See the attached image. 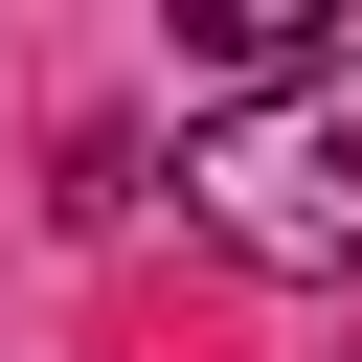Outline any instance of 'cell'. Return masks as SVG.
I'll return each instance as SVG.
<instances>
[{"mask_svg": "<svg viewBox=\"0 0 362 362\" xmlns=\"http://www.w3.org/2000/svg\"><path fill=\"white\" fill-rule=\"evenodd\" d=\"M181 204H204V249H226V272H294V294H317V272H362V181H339L294 113H226V136L181 158Z\"/></svg>", "mask_w": 362, "mask_h": 362, "instance_id": "6da1fadb", "label": "cell"}, {"mask_svg": "<svg viewBox=\"0 0 362 362\" xmlns=\"http://www.w3.org/2000/svg\"><path fill=\"white\" fill-rule=\"evenodd\" d=\"M294 136H317V158H339V181H362V23H339V68H317V90H294Z\"/></svg>", "mask_w": 362, "mask_h": 362, "instance_id": "7a4b0ae2", "label": "cell"}]
</instances>
